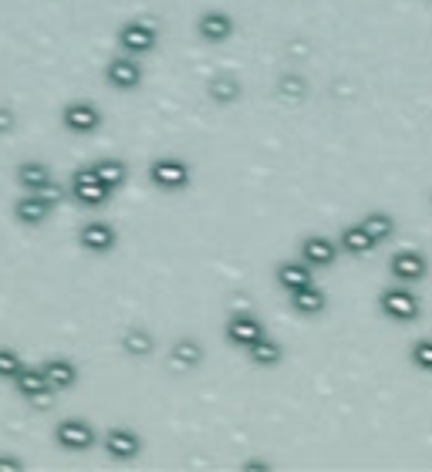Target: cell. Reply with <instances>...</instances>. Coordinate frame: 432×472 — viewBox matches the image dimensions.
<instances>
[{"label": "cell", "instance_id": "obj_1", "mask_svg": "<svg viewBox=\"0 0 432 472\" xmlns=\"http://www.w3.org/2000/svg\"><path fill=\"white\" fill-rule=\"evenodd\" d=\"M149 182L163 193H180L190 186V166L176 155H163L149 166Z\"/></svg>", "mask_w": 432, "mask_h": 472}, {"label": "cell", "instance_id": "obj_2", "mask_svg": "<svg viewBox=\"0 0 432 472\" xmlns=\"http://www.w3.org/2000/svg\"><path fill=\"white\" fill-rule=\"evenodd\" d=\"M378 307L389 320H399V324H409V320L419 318V297L405 287H385L382 297H378Z\"/></svg>", "mask_w": 432, "mask_h": 472}, {"label": "cell", "instance_id": "obj_3", "mask_svg": "<svg viewBox=\"0 0 432 472\" xmlns=\"http://www.w3.org/2000/svg\"><path fill=\"white\" fill-rule=\"evenodd\" d=\"M71 196H75L82 206L95 209V206H105V203L112 199V189L98 179L92 169H78V172L71 176Z\"/></svg>", "mask_w": 432, "mask_h": 472}, {"label": "cell", "instance_id": "obj_4", "mask_svg": "<svg viewBox=\"0 0 432 472\" xmlns=\"http://www.w3.org/2000/svg\"><path fill=\"white\" fill-rule=\"evenodd\" d=\"M155 41H159V34H155V28L149 21H128V24L119 28V48L132 57L149 55L155 48Z\"/></svg>", "mask_w": 432, "mask_h": 472}, {"label": "cell", "instance_id": "obj_5", "mask_svg": "<svg viewBox=\"0 0 432 472\" xmlns=\"http://www.w3.org/2000/svg\"><path fill=\"white\" fill-rule=\"evenodd\" d=\"M55 442L61 449H71V452H84L95 445V429L84 418H61L55 425Z\"/></svg>", "mask_w": 432, "mask_h": 472}, {"label": "cell", "instance_id": "obj_6", "mask_svg": "<svg viewBox=\"0 0 432 472\" xmlns=\"http://www.w3.org/2000/svg\"><path fill=\"white\" fill-rule=\"evenodd\" d=\"M61 122H65V128L75 132V135H92V132L101 126V111H98V105H92V101H68L65 111H61Z\"/></svg>", "mask_w": 432, "mask_h": 472}, {"label": "cell", "instance_id": "obj_7", "mask_svg": "<svg viewBox=\"0 0 432 472\" xmlns=\"http://www.w3.org/2000/svg\"><path fill=\"white\" fill-rule=\"evenodd\" d=\"M105 82L119 88V92H132V88H139L142 84V65L139 57L132 55H119L109 61V68H105Z\"/></svg>", "mask_w": 432, "mask_h": 472}, {"label": "cell", "instance_id": "obj_8", "mask_svg": "<svg viewBox=\"0 0 432 472\" xmlns=\"http://www.w3.org/2000/svg\"><path fill=\"white\" fill-rule=\"evenodd\" d=\"M426 270H429V264H426V257L419 250L392 253V260H389L392 280H399V284H416V280L426 277Z\"/></svg>", "mask_w": 432, "mask_h": 472}, {"label": "cell", "instance_id": "obj_9", "mask_svg": "<svg viewBox=\"0 0 432 472\" xmlns=\"http://www.w3.org/2000/svg\"><path fill=\"white\" fill-rule=\"evenodd\" d=\"M234 31H237V24H234V17L226 14V11H207V14H199V21H196V34L209 44L230 41Z\"/></svg>", "mask_w": 432, "mask_h": 472}, {"label": "cell", "instance_id": "obj_10", "mask_svg": "<svg viewBox=\"0 0 432 472\" xmlns=\"http://www.w3.org/2000/svg\"><path fill=\"white\" fill-rule=\"evenodd\" d=\"M101 445H105V452L112 459H119V462H128V459H136L142 452V439L132 429H126V425H115V429L105 432Z\"/></svg>", "mask_w": 432, "mask_h": 472}, {"label": "cell", "instance_id": "obj_11", "mask_svg": "<svg viewBox=\"0 0 432 472\" xmlns=\"http://www.w3.org/2000/svg\"><path fill=\"white\" fill-rule=\"evenodd\" d=\"M264 324L253 318V314H234L226 320V341L234 347H251L257 337H264Z\"/></svg>", "mask_w": 432, "mask_h": 472}, {"label": "cell", "instance_id": "obj_12", "mask_svg": "<svg viewBox=\"0 0 432 472\" xmlns=\"http://www.w3.org/2000/svg\"><path fill=\"white\" fill-rule=\"evenodd\" d=\"M115 240H119V233H115L112 223H84L82 233H78V243H82L88 253H109L115 247Z\"/></svg>", "mask_w": 432, "mask_h": 472}, {"label": "cell", "instance_id": "obj_13", "mask_svg": "<svg viewBox=\"0 0 432 472\" xmlns=\"http://www.w3.org/2000/svg\"><path fill=\"white\" fill-rule=\"evenodd\" d=\"M301 260L307 267H331L338 260V243L318 233L307 236L304 243H301Z\"/></svg>", "mask_w": 432, "mask_h": 472}, {"label": "cell", "instance_id": "obj_14", "mask_svg": "<svg viewBox=\"0 0 432 472\" xmlns=\"http://www.w3.org/2000/svg\"><path fill=\"white\" fill-rule=\"evenodd\" d=\"M41 375L44 381H48V389L68 391L75 389V381H78V368H75V362H68V358H51V362L41 364Z\"/></svg>", "mask_w": 432, "mask_h": 472}, {"label": "cell", "instance_id": "obj_15", "mask_svg": "<svg viewBox=\"0 0 432 472\" xmlns=\"http://www.w3.org/2000/svg\"><path fill=\"white\" fill-rule=\"evenodd\" d=\"M51 209L55 206H51L48 199H41L38 193H24L14 203V216L17 223H24V226H38V223H44L51 216Z\"/></svg>", "mask_w": 432, "mask_h": 472}, {"label": "cell", "instance_id": "obj_16", "mask_svg": "<svg viewBox=\"0 0 432 472\" xmlns=\"http://www.w3.org/2000/svg\"><path fill=\"white\" fill-rule=\"evenodd\" d=\"M278 284L287 293L297 291V287H307V284H314V267H307L304 260H284L278 267Z\"/></svg>", "mask_w": 432, "mask_h": 472}, {"label": "cell", "instance_id": "obj_17", "mask_svg": "<svg viewBox=\"0 0 432 472\" xmlns=\"http://www.w3.org/2000/svg\"><path fill=\"white\" fill-rule=\"evenodd\" d=\"M51 179H55L51 169L44 166V162H38V159H31V162H21V166H17V182H21L24 193H38V189L48 186Z\"/></svg>", "mask_w": 432, "mask_h": 472}, {"label": "cell", "instance_id": "obj_18", "mask_svg": "<svg viewBox=\"0 0 432 472\" xmlns=\"http://www.w3.org/2000/svg\"><path fill=\"white\" fill-rule=\"evenodd\" d=\"M247 354H251L253 364H260V368H274V364L284 362V347H280V341H274V337H257L251 347H247Z\"/></svg>", "mask_w": 432, "mask_h": 472}, {"label": "cell", "instance_id": "obj_19", "mask_svg": "<svg viewBox=\"0 0 432 472\" xmlns=\"http://www.w3.org/2000/svg\"><path fill=\"white\" fill-rule=\"evenodd\" d=\"M291 304L294 310H301V314H321L324 310V304H328V297H324V291H318L314 284H307V287H297V291H291Z\"/></svg>", "mask_w": 432, "mask_h": 472}, {"label": "cell", "instance_id": "obj_20", "mask_svg": "<svg viewBox=\"0 0 432 472\" xmlns=\"http://www.w3.org/2000/svg\"><path fill=\"white\" fill-rule=\"evenodd\" d=\"M169 358L176 368H196V364H203V345L196 337H180L169 351Z\"/></svg>", "mask_w": 432, "mask_h": 472}, {"label": "cell", "instance_id": "obj_21", "mask_svg": "<svg viewBox=\"0 0 432 472\" xmlns=\"http://www.w3.org/2000/svg\"><path fill=\"white\" fill-rule=\"evenodd\" d=\"M338 247H341L345 253H351V257H365V253L375 250L378 243H375V240H372L368 233H365L362 223H358V226H348V230L341 233V240H338Z\"/></svg>", "mask_w": 432, "mask_h": 472}, {"label": "cell", "instance_id": "obj_22", "mask_svg": "<svg viewBox=\"0 0 432 472\" xmlns=\"http://www.w3.org/2000/svg\"><path fill=\"white\" fill-rule=\"evenodd\" d=\"M92 172H95L98 179L105 182V186H109V189H119V186H122V182H126V176H128V169H126V162H122V159H98V162H92Z\"/></svg>", "mask_w": 432, "mask_h": 472}, {"label": "cell", "instance_id": "obj_23", "mask_svg": "<svg viewBox=\"0 0 432 472\" xmlns=\"http://www.w3.org/2000/svg\"><path fill=\"white\" fill-rule=\"evenodd\" d=\"M240 95H243V84H240L237 74H216V78L209 82V98L220 101V105H230V101H237Z\"/></svg>", "mask_w": 432, "mask_h": 472}, {"label": "cell", "instance_id": "obj_24", "mask_svg": "<svg viewBox=\"0 0 432 472\" xmlns=\"http://www.w3.org/2000/svg\"><path fill=\"white\" fill-rule=\"evenodd\" d=\"M11 381H14V389L21 391V395H24V398H34V395H41V391H48V381H44V375H41V368H28V364H24V368H21V371H17L14 378H11ZM55 391V389H51Z\"/></svg>", "mask_w": 432, "mask_h": 472}, {"label": "cell", "instance_id": "obj_25", "mask_svg": "<svg viewBox=\"0 0 432 472\" xmlns=\"http://www.w3.org/2000/svg\"><path fill=\"white\" fill-rule=\"evenodd\" d=\"M153 334L142 331V328H132V331L122 334V351L126 354H132V358H145V354H153Z\"/></svg>", "mask_w": 432, "mask_h": 472}, {"label": "cell", "instance_id": "obj_26", "mask_svg": "<svg viewBox=\"0 0 432 472\" xmlns=\"http://www.w3.org/2000/svg\"><path fill=\"white\" fill-rule=\"evenodd\" d=\"M362 230L372 236L375 243H385V240L395 233V220H392L389 213H368L362 220Z\"/></svg>", "mask_w": 432, "mask_h": 472}, {"label": "cell", "instance_id": "obj_27", "mask_svg": "<svg viewBox=\"0 0 432 472\" xmlns=\"http://www.w3.org/2000/svg\"><path fill=\"white\" fill-rule=\"evenodd\" d=\"M278 95H284L287 101H304L307 98V82L297 71H284L278 82Z\"/></svg>", "mask_w": 432, "mask_h": 472}, {"label": "cell", "instance_id": "obj_28", "mask_svg": "<svg viewBox=\"0 0 432 472\" xmlns=\"http://www.w3.org/2000/svg\"><path fill=\"white\" fill-rule=\"evenodd\" d=\"M21 368H24V362H21V354H17L14 347H0V378L11 381Z\"/></svg>", "mask_w": 432, "mask_h": 472}, {"label": "cell", "instance_id": "obj_29", "mask_svg": "<svg viewBox=\"0 0 432 472\" xmlns=\"http://www.w3.org/2000/svg\"><path fill=\"white\" fill-rule=\"evenodd\" d=\"M412 364L422 371H432V337H422L412 345Z\"/></svg>", "mask_w": 432, "mask_h": 472}, {"label": "cell", "instance_id": "obj_30", "mask_svg": "<svg viewBox=\"0 0 432 472\" xmlns=\"http://www.w3.org/2000/svg\"><path fill=\"white\" fill-rule=\"evenodd\" d=\"M14 128V111L11 109H0V135H7Z\"/></svg>", "mask_w": 432, "mask_h": 472}]
</instances>
